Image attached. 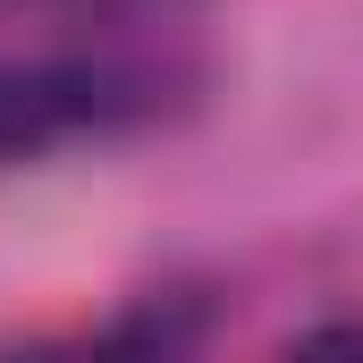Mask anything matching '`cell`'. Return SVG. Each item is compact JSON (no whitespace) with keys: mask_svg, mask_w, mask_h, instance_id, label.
I'll return each mask as SVG.
<instances>
[{"mask_svg":"<svg viewBox=\"0 0 363 363\" xmlns=\"http://www.w3.org/2000/svg\"><path fill=\"white\" fill-rule=\"evenodd\" d=\"M144 110V85L93 60H0V161H43L60 144L110 135Z\"/></svg>","mask_w":363,"mask_h":363,"instance_id":"6da1fadb","label":"cell"}]
</instances>
